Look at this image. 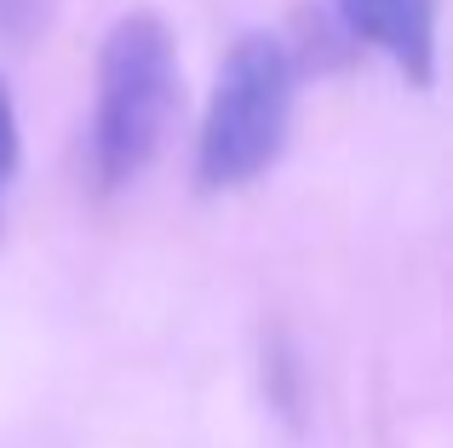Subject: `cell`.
Masks as SVG:
<instances>
[{"label":"cell","instance_id":"3957f363","mask_svg":"<svg viewBox=\"0 0 453 448\" xmlns=\"http://www.w3.org/2000/svg\"><path fill=\"white\" fill-rule=\"evenodd\" d=\"M339 23L385 52L413 87H431L436 75V0H333Z\"/></svg>","mask_w":453,"mask_h":448},{"label":"cell","instance_id":"6da1fadb","mask_svg":"<svg viewBox=\"0 0 453 448\" xmlns=\"http://www.w3.org/2000/svg\"><path fill=\"white\" fill-rule=\"evenodd\" d=\"M178 104V46L155 12H127L98 52L92 173L98 190H121L150 167Z\"/></svg>","mask_w":453,"mask_h":448},{"label":"cell","instance_id":"277c9868","mask_svg":"<svg viewBox=\"0 0 453 448\" xmlns=\"http://www.w3.org/2000/svg\"><path fill=\"white\" fill-rule=\"evenodd\" d=\"M12 173H18V110H12V92L0 81V196H6Z\"/></svg>","mask_w":453,"mask_h":448},{"label":"cell","instance_id":"7a4b0ae2","mask_svg":"<svg viewBox=\"0 0 453 448\" xmlns=\"http://www.w3.org/2000/svg\"><path fill=\"white\" fill-rule=\"evenodd\" d=\"M293 87H299V69L276 35H242L230 46L212 81L207 115H201V190H242L281 156L293 121Z\"/></svg>","mask_w":453,"mask_h":448}]
</instances>
